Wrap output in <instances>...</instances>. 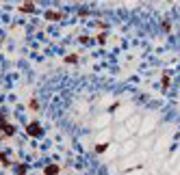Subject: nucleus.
Wrapping results in <instances>:
<instances>
[{
	"label": "nucleus",
	"mask_w": 180,
	"mask_h": 175,
	"mask_svg": "<svg viewBox=\"0 0 180 175\" xmlns=\"http://www.w3.org/2000/svg\"><path fill=\"white\" fill-rule=\"evenodd\" d=\"M26 132H28L31 136H39V134H41L39 123H28V126H26Z\"/></svg>",
	"instance_id": "obj_1"
},
{
	"label": "nucleus",
	"mask_w": 180,
	"mask_h": 175,
	"mask_svg": "<svg viewBox=\"0 0 180 175\" xmlns=\"http://www.w3.org/2000/svg\"><path fill=\"white\" fill-rule=\"evenodd\" d=\"M2 132H5L7 136H13V134H15V128L11 126V123H7V119H5V117H2Z\"/></svg>",
	"instance_id": "obj_2"
},
{
	"label": "nucleus",
	"mask_w": 180,
	"mask_h": 175,
	"mask_svg": "<svg viewBox=\"0 0 180 175\" xmlns=\"http://www.w3.org/2000/svg\"><path fill=\"white\" fill-rule=\"evenodd\" d=\"M59 173V164H48L43 169V175H57Z\"/></svg>",
	"instance_id": "obj_3"
},
{
	"label": "nucleus",
	"mask_w": 180,
	"mask_h": 175,
	"mask_svg": "<svg viewBox=\"0 0 180 175\" xmlns=\"http://www.w3.org/2000/svg\"><path fill=\"white\" fill-rule=\"evenodd\" d=\"M61 17H63L61 11H50V9L46 11V20H61Z\"/></svg>",
	"instance_id": "obj_4"
},
{
	"label": "nucleus",
	"mask_w": 180,
	"mask_h": 175,
	"mask_svg": "<svg viewBox=\"0 0 180 175\" xmlns=\"http://www.w3.org/2000/svg\"><path fill=\"white\" fill-rule=\"evenodd\" d=\"M20 11H22V13H31V11H35V5H33V2H24V5L20 7Z\"/></svg>",
	"instance_id": "obj_5"
},
{
	"label": "nucleus",
	"mask_w": 180,
	"mask_h": 175,
	"mask_svg": "<svg viewBox=\"0 0 180 175\" xmlns=\"http://www.w3.org/2000/svg\"><path fill=\"white\" fill-rule=\"evenodd\" d=\"M28 108H31V110H39V102H37V99H31V102H28Z\"/></svg>",
	"instance_id": "obj_6"
},
{
	"label": "nucleus",
	"mask_w": 180,
	"mask_h": 175,
	"mask_svg": "<svg viewBox=\"0 0 180 175\" xmlns=\"http://www.w3.org/2000/svg\"><path fill=\"white\" fill-rule=\"evenodd\" d=\"M107 147H109L107 143H100V145H96V152H98V154H102V152H107Z\"/></svg>",
	"instance_id": "obj_7"
},
{
	"label": "nucleus",
	"mask_w": 180,
	"mask_h": 175,
	"mask_svg": "<svg viewBox=\"0 0 180 175\" xmlns=\"http://www.w3.org/2000/svg\"><path fill=\"white\" fill-rule=\"evenodd\" d=\"M161 87H163V89L169 87V76H163V78H161Z\"/></svg>",
	"instance_id": "obj_8"
},
{
	"label": "nucleus",
	"mask_w": 180,
	"mask_h": 175,
	"mask_svg": "<svg viewBox=\"0 0 180 175\" xmlns=\"http://www.w3.org/2000/svg\"><path fill=\"white\" fill-rule=\"evenodd\" d=\"M65 61H67V63H76V61H78V56H76V54H69V56H65Z\"/></svg>",
	"instance_id": "obj_9"
},
{
	"label": "nucleus",
	"mask_w": 180,
	"mask_h": 175,
	"mask_svg": "<svg viewBox=\"0 0 180 175\" xmlns=\"http://www.w3.org/2000/svg\"><path fill=\"white\" fill-rule=\"evenodd\" d=\"M17 173H20V175H26V166L20 164V166H17Z\"/></svg>",
	"instance_id": "obj_10"
},
{
	"label": "nucleus",
	"mask_w": 180,
	"mask_h": 175,
	"mask_svg": "<svg viewBox=\"0 0 180 175\" xmlns=\"http://www.w3.org/2000/svg\"><path fill=\"white\" fill-rule=\"evenodd\" d=\"M9 164H11V160H9L7 156H2V166H9Z\"/></svg>",
	"instance_id": "obj_11"
},
{
	"label": "nucleus",
	"mask_w": 180,
	"mask_h": 175,
	"mask_svg": "<svg viewBox=\"0 0 180 175\" xmlns=\"http://www.w3.org/2000/svg\"><path fill=\"white\" fill-rule=\"evenodd\" d=\"M98 41H100V43H104V41H107V35H104V33L98 35Z\"/></svg>",
	"instance_id": "obj_12"
}]
</instances>
